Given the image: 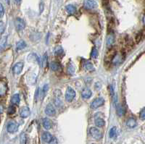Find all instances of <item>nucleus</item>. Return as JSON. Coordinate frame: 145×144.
Returning <instances> with one entry per match:
<instances>
[{
  "label": "nucleus",
  "mask_w": 145,
  "mask_h": 144,
  "mask_svg": "<svg viewBox=\"0 0 145 144\" xmlns=\"http://www.w3.org/2000/svg\"><path fill=\"white\" fill-rule=\"evenodd\" d=\"M91 55H92V57L94 58V59H96V58L98 57V51H97V49L95 47H94L92 49Z\"/></svg>",
  "instance_id": "22"
},
{
  "label": "nucleus",
  "mask_w": 145,
  "mask_h": 144,
  "mask_svg": "<svg viewBox=\"0 0 145 144\" xmlns=\"http://www.w3.org/2000/svg\"><path fill=\"white\" fill-rule=\"evenodd\" d=\"M143 23H144V24L145 25V15L144 16V18H143Z\"/></svg>",
  "instance_id": "34"
},
{
  "label": "nucleus",
  "mask_w": 145,
  "mask_h": 144,
  "mask_svg": "<svg viewBox=\"0 0 145 144\" xmlns=\"http://www.w3.org/2000/svg\"><path fill=\"white\" fill-rule=\"evenodd\" d=\"M84 67L87 71H94V65L89 61H86V62H84Z\"/></svg>",
  "instance_id": "15"
},
{
  "label": "nucleus",
  "mask_w": 145,
  "mask_h": 144,
  "mask_svg": "<svg viewBox=\"0 0 145 144\" xmlns=\"http://www.w3.org/2000/svg\"><path fill=\"white\" fill-rule=\"evenodd\" d=\"M116 111H117V114H118V116H123V115H124V114H125V110H124V109H123L120 105L117 106Z\"/></svg>",
  "instance_id": "20"
},
{
  "label": "nucleus",
  "mask_w": 145,
  "mask_h": 144,
  "mask_svg": "<svg viewBox=\"0 0 145 144\" xmlns=\"http://www.w3.org/2000/svg\"><path fill=\"white\" fill-rule=\"evenodd\" d=\"M104 103H105V100H104L103 98L99 97V98H95L91 103V108L93 109H97L100 106H102V105L104 104Z\"/></svg>",
  "instance_id": "3"
},
{
  "label": "nucleus",
  "mask_w": 145,
  "mask_h": 144,
  "mask_svg": "<svg viewBox=\"0 0 145 144\" xmlns=\"http://www.w3.org/2000/svg\"><path fill=\"white\" fill-rule=\"evenodd\" d=\"M63 52V50H62V49L61 48V47H59V49H57V50H55V54H61V53Z\"/></svg>",
  "instance_id": "32"
},
{
  "label": "nucleus",
  "mask_w": 145,
  "mask_h": 144,
  "mask_svg": "<svg viewBox=\"0 0 145 144\" xmlns=\"http://www.w3.org/2000/svg\"><path fill=\"white\" fill-rule=\"evenodd\" d=\"M48 89H49V86L47 84L46 85H44V86L43 87V88H42V91H41V96L42 97H44V96H45V94L46 93V92L48 91Z\"/></svg>",
  "instance_id": "23"
},
{
  "label": "nucleus",
  "mask_w": 145,
  "mask_h": 144,
  "mask_svg": "<svg viewBox=\"0 0 145 144\" xmlns=\"http://www.w3.org/2000/svg\"><path fill=\"white\" fill-rule=\"evenodd\" d=\"M26 43L24 41L20 40L19 41H18L17 44H16V51L22 50L24 48H26Z\"/></svg>",
  "instance_id": "14"
},
{
  "label": "nucleus",
  "mask_w": 145,
  "mask_h": 144,
  "mask_svg": "<svg viewBox=\"0 0 145 144\" xmlns=\"http://www.w3.org/2000/svg\"><path fill=\"white\" fill-rule=\"evenodd\" d=\"M116 130H117V129H116V127H112V128L110 129V132H109V136L110 137H114L115 136V135H116Z\"/></svg>",
  "instance_id": "21"
},
{
  "label": "nucleus",
  "mask_w": 145,
  "mask_h": 144,
  "mask_svg": "<svg viewBox=\"0 0 145 144\" xmlns=\"http://www.w3.org/2000/svg\"><path fill=\"white\" fill-rule=\"evenodd\" d=\"M49 144H57V138L53 137V138L52 139V140L49 143Z\"/></svg>",
  "instance_id": "31"
},
{
  "label": "nucleus",
  "mask_w": 145,
  "mask_h": 144,
  "mask_svg": "<svg viewBox=\"0 0 145 144\" xmlns=\"http://www.w3.org/2000/svg\"><path fill=\"white\" fill-rule=\"evenodd\" d=\"M15 27H16V29L18 31H22L26 27V23L24 22V20L23 19H21L20 18H18L15 22Z\"/></svg>",
  "instance_id": "5"
},
{
  "label": "nucleus",
  "mask_w": 145,
  "mask_h": 144,
  "mask_svg": "<svg viewBox=\"0 0 145 144\" xmlns=\"http://www.w3.org/2000/svg\"><path fill=\"white\" fill-rule=\"evenodd\" d=\"M45 113L46 115L49 116V117H53L56 114V110L54 109V107L53 106V105L52 104H47L45 109Z\"/></svg>",
  "instance_id": "6"
},
{
  "label": "nucleus",
  "mask_w": 145,
  "mask_h": 144,
  "mask_svg": "<svg viewBox=\"0 0 145 144\" xmlns=\"http://www.w3.org/2000/svg\"><path fill=\"white\" fill-rule=\"evenodd\" d=\"M18 125L15 122H10L7 126V130L10 133H14L18 130Z\"/></svg>",
  "instance_id": "7"
},
{
  "label": "nucleus",
  "mask_w": 145,
  "mask_h": 144,
  "mask_svg": "<svg viewBox=\"0 0 145 144\" xmlns=\"http://www.w3.org/2000/svg\"><path fill=\"white\" fill-rule=\"evenodd\" d=\"M92 91L89 89V88H85L82 92H81V96H82V97L84 98H86V99H88V98H89L91 96H92Z\"/></svg>",
  "instance_id": "11"
},
{
  "label": "nucleus",
  "mask_w": 145,
  "mask_h": 144,
  "mask_svg": "<svg viewBox=\"0 0 145 144\" xmlns=\"http://www.w3.org/2000/svg\"><path fill=\"white\" fill-rule=\"evenodd\" d=\"M84 6L88 10H94L98 7V4L95 0H84Z\"/></svg>",
  "instance_id": "2"
},
{
  "label": "nucleus",
  "mask_w": 145,
  "mask_h": 144,
  "mask_svg": "<svg viewBox=\"0 0 145 144\" xmlns=\"http://www.w3.org/2000/svg\"><path fill=\"white\" fill-rule=\"evenodd\" d=\"M76 96V91L71 87H68L65 92V100L67 102H71Z\"/></svg>",
  "instance_id": "1"
},
{
  "label": "nucleus",
  "mask_w": 145,
  "mask_h": 144,
  "mask_svg": "<svg viewBox=\"0 0 145 144\" xmlns=\"http://www.w3.org/2000/svg\"><path fill=\"white\" fill-rule=\"evenodd\" d=\"M139 117H140V118H141L142 120H144L145 119V108H144L141 111H140Z\"/></svg>",
  "instance_id": "26"
},
{
  "label": "nucleus",
  "mask_w": 145,
  "mask_h": 144,
  "mask_svg": "<svg viewBox=\"0 0 145 144\" xmlns=\"http://www.w3.org/2000/svg\"><path fill=\"white\" fill-rule=\"evenodd\" d=\"M60 67H61V66L57 62L54 61V62H52L50 63V68L53 71H58V70H60Z\"/></svg>",
  "instance_id": "17"
},
{
  "label": "nucleus",
  "mask_w": 145,
  "mask_h": 144,
  "mask_svg": "<svg viewBox=\"0 0 145 144\" xmlns=\"http://www.w3.org/2000/svg\"><path fill=\"white\" fill-rule=\"evenodd\" d=\"M89 132H90V134L92 136V137H94L96 140H100L102 137V132L97 127H91L89 130Z\"/></svg>",
  "instance_id": "4"
},
{
  "label": "nucleus",
  "mask_w": 145,
  "mask_h": 144,
  "mask_svg": "<svg viewBox=\"0 0 145 144\" xmlns=\"http://www.w3.org/2000/svg\"><path fill=\"white\" fill-rule=\"evenodd\" d=\"M20 144H26V136L24 133L21 134L20 138Z\"/></svg>",
  "instance_id": "24"
},
{
  "label": "nucleus",
  "mask_w": 145,
  "mask_h": 144,
  "mask_svg": "<svg viewBox=\"0 0 145 144\" xmlns=\"http://www.w3.org/2000/svg\"><path fill=\"white\" fill-rule=\"evenodd\" d=\"M47 61H48V57H47V54H44V57H43V64L44 66H47Z\"/></svg>",
  "instance_id": "28"
},
{
  "label": "nucleus",
  "mask_w": 145,
  "mask_h": 144,
  "mask_svg": "<svg viewBox=\"0 0 145 144\" xmlns=\"http://www.w3.org/2000/svg\"><path fill=\"white\" fill-rule=\"evenodd\" d=\"M4 14H5L4 7H3V5L1 4V5H0V15H1V18H2V17H3Z\"/></svg>",
  "instance_id": "29"
},
{
  "label": "nucleus",
  "mask_w": 145,
  "mask_h": 144,
  "mask_svg": "<svg viewBox=\"0 0 145 144\" xmlns=\"http://www.w3.org/2000/svg\"><path fill=\"white\" fill-rule=\"evenodd\" d=\"M31 114V111L28 107L27 106H23L20 109V116L22 118L28 117Z\"/></svg>",
  "instance_id": "9"
},
{
  "label": "nucleus",
  "mask_w": 145,
  "mask_h": 144,
  "mask_svg": "<svg viewBox=\"0 0 145 144\" xmlns=\"http://www.w3.org/2000/svg\"><path fill=\"white\" fill-rule=\"evenodd\" d=\"M20 98L19 94H15L13 95V96L12 97V99H11V102L13 105H18L19 103H20Z\"/></svg>",
  "instance_id": "19"
},
{
  "label": "nucleus",
  "mask_w": 145,
  "mask_h": 144,
  "mask_svg": "<svg viewBox=\"0 0 145 144\" xmlns=\"http://www.w3.org/2000/svg\"><path fill=\"white\" fill-rule=\"evenodd\" d=\"M67 70H68V72H70V74H73V72L75 71V69H74V67H73V66H72V65L68 66Z\"/></svg>",
  "instance_id": "30"
},
{
  "label": "nucleus",
  "mask_w": 145,
  "mask_h": 144,
  "mask_svg": "<svg viewBox=\"0 0 145 144\" xmlns=\"http://www.w3.org/2000/svg\"><path fill=\"white\" fill-rule=\"evenodd\" d=\"M65 10L67 11V13L70 15H73V14L76 13V8L74 5H68L65 7Z\"/></svg>",
  "instance_id": "16"
},
{
  "label": "nucleus",
  "mask_w": 145,
  "mask_h": 144,
  "mask_svg": "<svg viewBox=\"0 0 145 144\" xmlns=\"http://www.w3.org/2000/svg\"><path fill=\"white\" fill-rule=\"evenodd\" d=\"M41 137H42V140H43L44 142L48 143L52 140V139L53 138L52 135L49 132H43Z\"/></svg>",
  "instance_id": "12"
},
{
  "label": "nucleus",
  "mask_w": 145,
  "mask_h": 144,
  "mask_svg": "<svg viewBox=\"0 0 145 144\" xmlns=\"http://www.w3.org/2000/svg\"><path fill=\"white\" fill-rule=\"evenodd\" d=\"M23 69V63L21 62H19L16 63L13 66V72L15 74L18 75V74H20V72H22Z\"/></svg>",
  "instance_id": "8"
},
{
  "label": "nucleus",
  "mask_w": 145,
  "mask_h": 144,
  "mask_svg": "<svg viewBox=\"0 0 145 144\" xmlns=\"http://www.w3.org/2000/svg\"><path fill=\"white\" fill-rule=\"evenodd\" d=\"M54 103H55V104L57 106H60L62 104V101H61V100L59 99V98H57L54 99Z\"/></svg>",
  "instance_id": "27"
},
{
  "label": "nucleus",
  "mask_w": 145,
  "mask_h": 144,
  "mask_svg": "<svg viewBox=\"0 0 145 144\" xmlns=\"http://www.w3.org/2000/svg\"><path fill=\"white\" fill-rule=\"evenodd\" d=\"M126 125L129 128H133L136 126V121L134 118L131 117L129 118L128 120H127V122H126Z\"/></svg>",
  "instance_id": "13"
},
{
  "label": "nucleus",
  "mask_w": 145,
  "mask_h": 144,
  "mask_svg": "<svg viewBox=\"0 0 145 144\" xmlns=\"http://www.w3.org/2000/svg\"><path fill=\"white\" fill-rule=\"evenodd\" d=\"M94 122H95V124H96L98 127H102L105 124V120L101 117H95Z\"/></svg>",
  "instance_id": "18"
},
{
  "label": "nucleus",
  "mask_w": 145,
  "mask_h": 144,
  "mask_svg": "<svg viewBox=\"0 0 145 144\" xmlns=\"http://www.w3.org/2000/svg\"><path fill=\"white\" fill-rule=\"evenodd\" d=\"M6 1H7V3L9 4V2H10V0H6Z\"/></svg>",
  "instance_id": "35"
},
{
  "label": "nucleus",
  "mask_w": 145,
  "mask_h": 144,
  "mask_svg": "<svg viewBox=\"0 0 145 144\" xmlns=\"http://www.w3.org/2000/svg\"><path fill=\"white\" fill-rule=\"evenodd\" d=\"M15 112V108L14 106H11L8 108V110H7V113L8 114H13Z\"/></svg>",
  "instance_id": "25"
},
{
  "label": "nucleus",
  "mask_w": 145,
  "mask_h": 144,
  "mask_svg": "<svg viewBox=\"0 0 145 144\" xmlns=\"http://www.w3.org/2000/svg\"><path fill=\"white\" fill-rule=\"evenodd\" d=\"M42 124H43V127H44V129L46 130H49L52 128V121L48 119V118H44L43 120H42Z\"/></svg>",
  "instance_id": "10"
},
{
  "label": "nucleus",
  "mask_w": 145,
  "mask_h": 144,
  "mask_svg": "<svg viewBox=\"0 0 145 144\" xmlns=\"http://www.w3.org/2000/svg\"><path fill=\"white\" fill-rule=\"evenodd\" d=\"M93 144H95V143H93Z\"/></svg>",
  "instance_id": "36"
},
{
  "label": "nucleus",
  "mask_w": 145,
  "mask_h": 144,
  "mask_svg": "<svg viewBox=\"0 0 145 144\" xmlns=\"http://www.w3.org/2000/svg\"><path fill=\"white\" fill-rule=\"evenodd\" d=\"M21 1H22V0H15V2L17 4H20V2H21Z\"/></svg>",
  "instance_id": "33"
}]
</instances>
